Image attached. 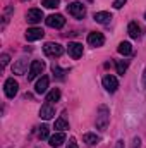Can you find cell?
I'll return each mask as SVG.
<instances>
[{"mask_svg": "<svg viewBox=\"0 0 146 148\" xmlns=\"http://www.w3.org/2000/svg\"><path fill=\"white\" fill-rule=\"evenodd\" d=\"M52 73H53V76H57L59 79H64V74H65V71H62L59 66H53V67H52Z\"/></svg>", "mask_w": 146, "mask_h": 148, "instance_id": "cell-25", "label": "cell"}, {"mask_svg": "<svg viewBox=\"0 0 146 148\" xmlns=\"http://www.w3.org/2000/svg\"><path fill=\"white\" fill-rule=\"evenodd\" d=\"M60 100V90L59 88H53L48 95H46V102L48 103H53V102H59Z\"/></svg>", "mask_w": 146, "mask_h": 148, "instance_id": "cell-20", "label": "cell"}, {"mask_svg": "<svg viewBox=\"0 0 146 148\" xmlns=\"http://www.w3.org/2000/svg\"><path fill=\"white\" fill-rule=\"evenodd\" d=\"M43 69H45V62L43 60H33L31 62V66H29V73H28V79L29 81H33L36 76L43 73Z\"/></svg>", "mask_w": 146, "mask_h": 148, "instance_id": "cell-6", "label": "cell"}, {"mask_svg": "<svg viewBox=\"0 0 146 148\" xmlns=\"http://www.w3.org/2000/svg\"><path fill=\"white\" fill-rule=\"evenodd\" d=\"M23 2H26V0H23Z\"/></svg>", "mask_w": 146, "mask_h": 148, "instance_id": "cell-32", "label": "cell"}, {"mask_svg": "<svg viewBox=\"0 0 146 148\" xmlns=\"http://www.w3.org/2000/svg\"><path fill=\"white\" fill-rule=\"evenodd\" d=\"M115 148H124V141H122V140H119V141H117V145H115Z\"/></svg>", "mask_w": 146, "mask_h": 148, "instance_id": "cell-30", "label": "cell"}, {"mask_svg": "<svg viewBox=\"0 0 146 148\" xmlns=\"http://www.w3.org/2000/svg\"><path fill=\"white\" fill-rule=\"evenodd\" d=\"M26 19H28V23H31V24L40 23V21L43 19V12H41V9H29V10L26 12Z\"/></svg>", "mask_w": 146, "mask_h": 148, "instance_id": "cell-8", "label": "cell"}, {"mask_svg": "<svg viewBox=\"0 0 146 148\" xmlns=\"http://www.w3.org/2000/svg\"><path fill=\"white\" fill-rule=\"evenodd\" d=\"M67 10H69V14L72 17H76V19H83L86 16V9H84V5L81 2H71L67 5Z\"/></svg>", "mask_w": 146, "mask_h": 148, "instance_id": "cell-2", "label": "cell"}, {"mask_svg": "<svg viewBox=\"0 0 146 148\" xmlns=\"http://www.w3.org/2000/svg\"><path fill=\"white\" fill-rule=\"evenodd\" d=\"M126 2H127V0H115V2H113V7H115V9H122Z\"/></svg>", "mask_w": 146, "mask_h": 148, "instance_id": "cell-27", "label": "cell"}, {"mask_svg": "<svg viewBox=\"0 0 146 148\" xmlns=\"http://www.w3.org/2000/svg\"><path fill=\"white\" fill-rule=\"evenodd\" d=\"M143 84H145V88H146V69H145V74H143Z\"/></svg>", "mask_w": 146, "mask_h": 148, "instance_id": "cell-31", "label": "cell"}, {"mask_svg": "<svg viewBox=\"0 0 146 148\" xmlns=\"http://www.w3.org/2000/svg\"><path fill=\"white\" fill-rule=\"evenodd\" d=\"M67 52H69V55L72 57L74 60H77V59L83 55V45H81V43H77V41H72V43H69Z\"/></svg>", "mask_w": 146, "mask_h": 148, "instance_id": "cell-10", "label": "cell"}, {"mask_svg": "<svg viewBox=\"0 0 146 148\" xmlns=\"http://www.w3.org/2000/svg\"><path fill=\"white\" fill-rule=\"evenodd\" d=\"M83 141H84L88 147H93V145H96V143L100 141V138H98L95 133H86V134L83 136Z\"/></svg>", "mask_w": 146, "mask_h": 148, "instance_id": "cell-18", "label": "cell"}, {"mask_svg": "<svg viewBox=\"0 0 146 148\" xmlns=\"http://www.w3.org/2000/svg\"><path fill=\"white\" fill-rule=\"evenodd\" d=\"M145 17H146V14H145Z\"/></svg>", "mask_w": 146, "mask_h": 148, "instance_id": "cell-33", "label": "cell"}, {"mask_svg": "<svg viewBox=\"0 0 146 148\" xmlns=\"http://www.w3.org/2000/svg\"><path fill=\"white\" fill-rule=\"evenodd\" d=\"M9 59H10V57H9L7 53H2V57H0V60H2V66H3V67H5V66L9 64Z\"/></svg>", "mask_w": 146, "mask_h": 148, "instance_id": "cell-26", "label": "cell"}, {"mask_svg": "<svg viewBox=\"0 0 146 148\" xmlns=\"http://www.w3.org/2000/svg\"><path fill=\"white\" fill-rule=\"evenodd\" d=\"M3 91H5V97L7 98H14L19 91V83L14 79V77H9L3 84Z\"/></svg>", "mask_w": 146, "mask_h": 148, "instance_id": "cell-4", "label": "cell"}, {"mask_svg": "<svg viewBox=\"0 0 146 148\" xmlns=\"http://www.w3.org/2000/svg\"><path fill=\"white\" fill-rule=\"evenodd\" d=\"M26 67H28V60H26V59H19V60L14 64L12 71H14V74H24L26 73Z\"/></svg>", "mask_w": 146, "mask_h": 148, "instance_id": "cell-17", "label": "cell"}, {"mask_svg": "<svg viewBox=\"0 0 146 148\" xmlns=\"http://www.w3.org/2000/svg\"><path fill=\"white\" fill-rule=\"evenodd\" d=\"M38 138L40 140H46L48 138V126H41V127H38Z\"/></svg>", "mask_w": 146, "mask_h": 148, "instance_id": "cell-23", "label": "cell"}, {"mask_svg": "<svg viewBox=\"0 0 146 148\" xmlns=\"http://www.w3.org/2000/svg\"><path fill=\"white\" fill-rule=\"evenodd\" d=\"M102 83H103V88H105L107 91H110V93L117 91V88H119V81H117V77L112 76V74H107V76L102 79Z\"/></svg>", "mask_w": 146, "mask_h": 148, "instance_id": "cell-7", "label": "cell"}, {"mask_svg": "<svg viewBox=\"0 0 146 148\" xmlns=\"http://www.w3.org/2000/svg\"><path fill=\"white\" fill-rule=\"evenodd\" d=\"M108 122H110V110H108V107L100 105V107H98V112H96V127H98V129H102V131H105V129H107V126H108Z\"/></svg>", "mask_w": 146, "mask_h": 148, "instance_id": "cell-1", "label": "cell"}, {"mask_svg": "<svg viewBox=\"0 0 146 148\" xmlns=\"http://www.w3.org/2000/svg\"><path fill=\"white\" fill-rule=\"evenodd\" d=\"M117 50H119V53H122V55H131V53H132V47H131L129 41H122V43H119Z\"/></svg>", "mask_w": 146, "mask_h": 148, "instance_id": "cell-19", "label": "cell"}, {"mask_svg": "<svg viewBox=\"0 0 146 148\" xmlns=\"http://www.w3.org/2000/svg\"><path fill=\"white\" fill-rule=\"evenodd\" d=\"M48 81H50V79H48V76H41V79L35 84V91L40 93V95H41V93H45V91H46V88H48Z\"/></svg>", "mask_w": 146, "mask_h": 148, "instance_id": "cell-16", "label": "cell"}, {"mask_svg": "<svg viewBox=\"0 0 146 148\" xmlns=\"http://www.w3.org/2000/svg\"><path fill=\"white\" fill-rule=\"evenodd\" d=\"M115 67H117V74L124 76V73H126V71H127V67H129V60H119Z\"/></svg>", "mask_w": 146, "mask_h": 148, "instance_id": "cell-21", "label": "cell"}, {"mask_svg": "<svg viewBox=\"0 0 146 148\" xmlns=\"http://www.w3.org/2000/svg\"><path fill=\"white\" fill-rule=\"evenodd\" d=\"M55 115V109L52 107V103H45V105H41V109H40V117L41 119H45V121H48V119H52Z\"/></svg>", "mask_w": 146, "mask_h": 148, "instance_id": "cell-11", "label": "cell"}, {"mask_svg": "<svg viewBox=\"0 0 146 148\" xmlns=\"http://www.w3.org/2000/svg\"><path fill=\"white\" fill-rule=\"evenodd\" d=\"M93 17H95V21L100 23V24H108L110 21H112V14H110V12H105V10H103V12H95Z\"/></svg>", "mask_w": 146, "mask_h": 148, "instance_id": "cell-14", "label": "cell"}, {"mask_svg": "<svg viewBox=\"0 0 146 148\" xmlns=\"http://www.w3.org/2000/svg\"><path fill=\"white\" fill-rule=\"evenodd\" d=\"M88 43L91 47H102L105 43V36L102 33H98V31H93V33L88 35Z\"/></svg>", "mask_w": 146, "mask_h": 148, "instance_id": "cell-9", "label": "cell"}, {"mask_svg": "<svg viewBox=\"0 0 146 148\" xmlns=\"http://www.w3.org/2000/svg\"><path fill=\"white\" fill-rule=\"evenodd\" d=\"M127 33H129V36L131 38H136V40H138V38L141 36V28H139V24L134 23V21L129 23V26H127Z\"/></svg>", "mask_w": 146, "mask_h": 148, "instance_id": "cell-15", "label": "cell"}, {"mask_svg": "<svg viewBox=\"0 0 146 148\" xmlns=\"http://www.w3.org/2000/svg\"><path fill=\"white\" fill-rule=\"evenodd\" d=\"M43 29L41 28H29L28 31H26V40L28 41H36V40H41L43 38Z\"/></svg>", "mask_w": 146, "mask_h": 148, "instance_id": "cell-12", "label": "cell"}, {"mask_svg": "<svg viewBox=\"0 0 146 148\" xmlns=\"http://www.w3.org/2000/svg\"><path fill=\"white\" fill-rule=\"evenodd\" d=\"M45 23H46V26H50V28L60 29V28H64V24H65V17H64L62 14H52V16H48V17L45 19Z\"/></svg>", "mask_w": 146, "mask_h": 148, "instance_id": "cell-5", "label": "cell"}, {"mask_svg": "<svg viewBox=\"0 0 146 148\" xmlns=\"http://www.w3.org/2000/svg\"><path fill=\"white\" fill-rule=\"evenodd\" d=\"M64 141H65V134H64L62 131H60V133H55L53 136H50V138H48L50 147H53V148H55V147H60Z\"/></svg>", "mask_w": 146, "mask_h": 148, "instance_id": "cell-13", "label": "cell"}, {"mask_svg": "<svg viewBox=\"0 0 146 148\" xmlns=\"http://www.w3.org/2000/svg\"><path fill=\"white\" fill-rule=\"evenodd\" d=\"M67 148H77V143H76V140H74V138H71V140H69Z\"/></svg>", "mask_w": 146, "mask_h": 148, "instance_id": "cell-29", "label": "cell"}, {"mask_svg": "<svg viewBox=\"0 0 146 148\" xmlns=\"http://www.w3.org/2000/svg\"><path fill=\"white\" fill-rule=\"evenodd\" d=\"M139 147H141V140L139 138H134L132 143H131V148H139Z\"/></svg>", "mask_w": 146, "mask_h": 148, "instance_id": "cell-28", "label": "cell"}, {"mask_svg": "<svg viewBox=\"0 0 146 148\" xmlns=\"http://www.w3.org/2000/svg\"><path fill=\"white\" fill-rule=\"evenodd\" d=\"M41 3L45 7H48V9H57L59 3H60V0H41Z\"/></svg>", "mask_w": 146, "mask_h": 148, "instance_id": "cell-24", "label": "cell"}, {"mask_svg": "<svg viewBox=\"0 0 146 148\" xmlns=\"http://www.w3.org/2000/svg\"><path fill=\"white\" fill-rule=\"evenodd\" d=\"M43 52H45V55H48V57H60L62 53H64V47L62 45H59V43H45V47H43Z\"/></svg>", "mask_w": 146, "mask_h": 148, "instance_id": "cell-3", "label": "cell"}, {"mask_svg": "<svg viewBox=\"0 0 146 148\" xmlns=\"http://www.w3.org/2000/svg\"><path fill=\"white\" fill-rule=\"evenodd\" d=\"M55 129H59V131L69 129V122H67L65 119H57V121H55Z\"/></svg>", "mask_w": 146, "mask_h": 148, "instance_id": "cell-22", "label": "cell"}]
</instances>
